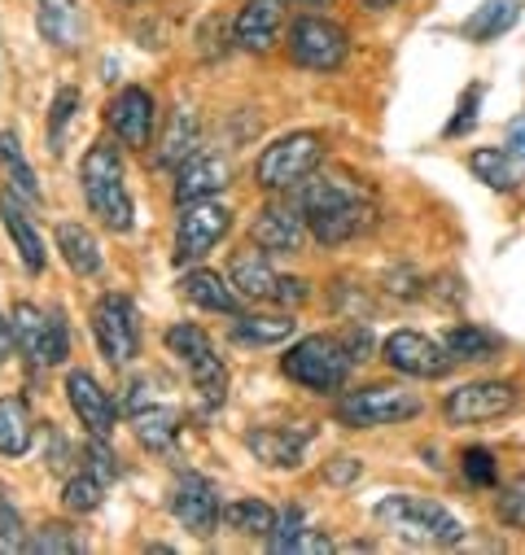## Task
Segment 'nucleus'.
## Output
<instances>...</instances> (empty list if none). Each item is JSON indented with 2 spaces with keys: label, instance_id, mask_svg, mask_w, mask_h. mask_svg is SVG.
<instances>
[{
  "label": "nucleus",
  "instance_id": "f257e3e1",
  "mask_svg": "<svg viewBox=\"0 0 525 555\" xmlns=\"http://www.w3.org/2000/svg\"><path fill=\"white\" fill-rule=\"evenodd\" d=\"M294 193H298V210L320 245H342V241L368 232L376 219L372 197L355 180H342V176H320V180L311 176Z\"/></svg>",
  "mask_w": 525,
  "mask_h": 555
},
{
  "label": "nucleus",
  "instance_id": "f03ea898",
  "mask_svg": "<svg viewBox=\"0 0 525 555\" xmlns=\"http://www.w3.org/2000/svg\"><path fill=\"white\" fill-rule=\"evenodd\" d=\"M376 520L385 529H394L404 542H417V546H456V542H464L460 516L447 512L434 499H421V494H385L376 503Z\"/></svg>",
  "mask_w": 525,
  "mask_h": 555
},
{
  "label": "nucleus",
  "instance_id": "7ed1b4c3",
  "mask_svg": "<svg viewBox=\"0 0 525 555\" xmlns=\"http://www.w3.org/2000/svg\"><path fill=\"white\" fill-rule=\"evenodd\" d=\"M79 184H84V197H88L92 215H97L110 232H127V228H131V197H127V171H123L118 145L97 141V145L84 154Z\"/></svg>",
  "mask_w": 525,
  "mask_h": 555
},
{
  "label": "nucleus",
  "instance_id": "20e7f679",
  "mask_svg": "<svg viewBox=\"0 0 525 555\" xmlns=\"http://www.w3.org/2000/svg\"><path fill=\"white\" fill-rule=\"evenodd\" d=\"M350 350L342 346V337H329V333H311L303 337L298 346H290V354L281 359L285 376L298 380L303 389L311 393H337L346 372H350Z\"/></svg>",
  "mask_w": 525,
  "mask_h": 555
},
{
  "label": "nucleus",
  "instance_id": "39448f33",
  "mask_svg": "<svg viewBox=\"0 0 525 555\" xmlns=\"http://www.w3.org/2000/svg\"><path fill=\"white\" fill-rule=\"evenodd\" d=\"M425 402L417 389L404 385H363L355 393L337 398V421L350 429H381V425H404L412 415H421Z\"/></svg>",
  "mask_w": 525,
  "mask_h": 555
},
{
  "label": "nucleus",
  "instance_id": "423d86ee",
  "mask_svg": "<svg viewBox=\"0 0 525 555\" xmlns=\"http://www.w3.org/2000/svg\"><path fill=\"white\" fill-rule=\"evenodd\" d=\"M320 158H324L320 135L316 131H294V135H285V141L262 150V158L254 167V184L268 189V193H290V189H298L303 180L316 176Z\"/></svg>",
  "mask_w": 525,
  "mask_h": 555
},
{
  "label": "nucleus",
  "instance_id": "0eeeda50",
  "mask_svg": "<svg viewBox=\"0 0 525 555\" xmlns=\"http://www.w3.org/2000/svg\"><path fill=\"white\" fill-rule=\"evenodd\" d=\"M10 328H14V346L40 363V367H57L71 359V333H66V320L62 311H44L36 302H18L10 311Z\"/></svg>",
  "mask_w": 525,
  "mask_h": 555
},
{
  "label": "nucleus",
  "instance_id": "6e6552de",
  "mask_svg": "<svg viewBox=\"0 0 525 555\" xmlns=\"http://www.w3.org/2000/svg\"><path fill=\"white\" fill-rule=\"evenodd\" d=\"M167 350L189 367L193 389L202 393L206 406H219V402L228 398V367H223V359L215 354L206 328H197V324H171V328H167Z\"/></svg>",
  "mask_w": 525,
  "mask_h": 555
},
{
  "label": "nucleus",
  "instance_id": "1a4fd4ad",
  "mask_svg": "<svg viewBox=\"0 0 525 555\" xmlns=\"http://www.w3.org/2000/svg\"><path fill=\"white\" fill-rule=\"evenodd\" d=\"M92 337L97 350L105 354V363L123 367L141 354V324H137V307H131L123 294H105L92 307Z\"/></svg>",
  "mask_w": 525,
  "mask_h": 555
},
{
  "label": "nucleus",
  "instance_id": "9d476101",
  "mask_svg": "<svg viewBox=\"0 0 525 555\" xmlns=\"http://www.w3.org/2000/svg\"><path fill=\"white\" fill-rule=\"evenodd\" d=\"M350 53V40L337 23L320 18V14H303L290 23V57L303 70H337Z\"/></svg>",
  "mask_w": 525,
  "mask_h": 555
},
{
  "label": "nucleus",
  "instance_id": "9b49d317",
  "mask_svg": "<svg viewBox=\"0 0 525 555\" xmlns=\"http://www.w3.org/2000/svg\"><path fill=\"white\" fill-rule=\"evenodd\" d=\"M232 228V210L202 197V202H184V215L176 223V262H193L202 254H210Z\"/></svg>",
  "mask_w": 525,
  "mask_h": 555
},
{
  "label": "nucleus",
  "instance_id": "f8f14e48",
  "mask_svg": "<svg viewBox=\"0 0 525 555\" xmlns=\"http://www.w3.org/2000/svg\"><path fill=\"white\" fill-rule=\"evenodd\" d=\"M381 354H385V363H389L394 372L421 376V380H438V376H447L451 363H456V359L447 354V346H438V341H430L425 333H412V328L389 333L385 346H381Z\"/></svg>",
  "mask_w": 525,
  "mask_h": 555
},
{
  "label": "nucleus",
  "instance_id": "ddd939ff",
  "mask_svg": "<svg viewBox=\"0 0 525 555\" xmlns=\"http://www.w3.org/2000/svg\"><path fill=\"white\" fill-rule=\"evenodd\" d=\"M512 406H516V385H508V380H473V385L451 389L447 421L451 425H486V421L508 415Z\"/></svg>",
  "mask_w": 525,
  "mask_h": 555
},
{
  "label": "nucleus",
  "instance_id": "4468645a",
  "mask_svg": "<svg viewBox=\"0 0 525 555\" xmlns=\"http://www.w3.org/2000/svg\"><path fill=\"white\" fill-rule=\"evenodd\" d=\"M171 512H176V520H180L189 533H197V538H210V533L219 529V520H223L219 494H215V486H210L202 473H180V481H176V490H171Z\"/></svg>",
  "mask_w": 525,
  "mask_h": 555
},
{
  "label": "nucleus",
  "instance_id": "2eb2a0df",
  "mask_svg": "<svg viewBox=\"0 0 525 555\" xmlns=\"http://www.w3.org/2000/svg\"><path fill=\"white\" fill-rule=\"evenodd\" d=\"M105 122H110V131L118 135L123 145L145 150L150 135H154V96L145 88H137V83L114 92L110 105H105Z\"/></svg>",
  "mask_w": 525,
  "mask_h": 555
},
{
  "label": "nucleus",
  "instance_id": "dca6fc26",
  "mask_svg": "<svg viewBox=\"0 0 525 555\" xmlns=\"http://www.w3.org/2000/svg\"><path fill=\"white\" fill-rule=\"evenodd\" d=\"M66 398H71V411L79 415V425H84L92 438H105V442H110V434H114V425H118V411H114L110 393L97 385V376L84 372V367H75V372L66 376Z\"/></svg>",
  "mask_w": 525,
  "mask_h": 555
},
{
  "label": "nucleus",
  "instance_id": "f3484780",
  "mask_svg": "<svg viewBox=\"0 0 525 555\" xmlns=\"http://www.w3.org/2000/svg\"><path fill=\"white\" fill-rule=\"evenodd\" d=\"M249 241L262 254H298L307 241V219L303 210H290V206H262L249 223Z\"/></svg>",
  "mask_w": 525,
  "mask_h": 555
},
{
  "label": "nucleus",
  "instance_id": "a211bd4d",
  "mask_svg": "<svg viewBox=\"0 0 525 555\" xmlns=\"http://www.w3.org/2000/svg\"><path fill=\"white\" fill-rule=\"evenodd\" d=\"M307 442H311V429L262 425V429H249L245 434V451L258 464H268V468H298L303 455H307Z\"/></svg>",
  "mask_w": 525,
  "mask_h": 555
},
{
  "label": "nucleus",
  "instance_id": "6ab92c4d",
  "mask_svg": "<svg viewBox=\"0 0 525 555\" xmlns=\"http://www.w3.org/2000/svg\"><path fill=\"white\" fill-rule=\"evenodd\" d=\"M232 180V163L223 154H193L176 167V202H202L215 197L219 189H228Z\"/></svg>",
  "mask_w": 525,
  "mask_h": 555
},
{
  "label": "nucleus",
  "instance_id": "aec40b11",
  "mask_svg": "<svg viewBox=\"0 0 525 555\" xmlns=\"http://www.w3.org/2000/svg\"><path fill=\"white\" fill-rule=\"evenodd\" d=\"M36 27H40V40L71 53L84 44L88 36V18L79 10V0H40V10H36Z\"/></svg>",
  "mask_w": 525,
  "mask_h": 555
},
{
  "label": "nucleus",
  "instance_id": "412c9836",
  "mask_svg": "<svg viewBox=\"0 0 525 555\" xmlns=\"http://www.w3.org/2000/svg\"><path fill=\"white\" fill-rule=\"evenodd\" d=\"M281 36V0H245V10L236 14L232 40L245 53H268Z\"/></svg>",
  "mask_w": 525,
  "mask_h": 555
},
{
  "label": "nucleus",
  "instance_id": "4be33fe9",
  "mask_svg": "<svg viewBox=\"0 0 525 555\" xmlns=\"http://www.w3.org/2000/svg\"><path fill=\"white\" fill-rule=\"evenodd\" d=\"M0 223H5L10 241L18 245V254H23L27 271H31V275H40V271H44V241H40V232H36L31 215L23 210V202H18V193H14V189L0 193Z\"/></svg>",
  "mask_w": 525,
  "mask_h": 555
},
{
  "label": "nucleus",
  "instance_id": "5701e85b",
  "mask_svg": "<svg viewBox=\"0 0 525 555\" xmlns=\"http://www.w3.org/2000/svg\"><path fill=\"white\" fill-rule=\"evenodd\" d=\"M131 434H137V442L150 455H171L176 451V438H180V411L150 402L141 411H131Z\"/></svg>",
  "mask_w": 525,
  "mask_h": 555
},
{
  "label": "nucleus",
  "instance_id": "b1692460",
  "mask_svg": "<svg viewBox=\"0 0 525 555\" xmlns=\"http://www.w3.org/2000/svg\"><path fill=\"white\" fill-rule=\"evenodd\" d=\"M180 289H184V298L189 302H197V307H206V311H219V315H241V294H236V285H228L219 271H206V267H193L184 281H180Z\"/></svg>",
  "mask_w": 525,
  "mask_h": 555
},
{
  "label": "nucleus",
  "instance_id": "393cba45",
  "mask_svg": "<svg viewBox=\"0 0 525 555\" xmlns=\"http://www.w3.org/2000/svg\"><path fill=\"white\" fill-rule=\"evenodd\" d=\"M228 281L236 285L241 298H268V302H277V289H281V275L268 267L262 249H245V254H236L232 267H228Z\"/></svg>",
  "mask_w": 525,
  "mask_h": 555
},
{
  "label": "nucleus",
  "instance_id": "a878e982",
  "mask_svg": "<svg viewBox=\"0 0 525 555\" xmlns=\"http://www.w3.org/2000/svg\"><path fill=\"white\" fill-rule=\"evenodd\" d=\"M57 249H62L66 267L75 275H84V281L101 271V245L84 223H57Z\"/></svg>",
  "mask_w": 525,
  "mask_h": 555
},
{
  "label": "nucleus",
  "instance_id": "bb28decb",
  "mask_svg": "<svg viewBox=\"0 0 525 555\" xmlns=\"http://www.w3.org/2000/svg\"><path fill=\"white\" fill-rule=\"evenodd\" d=\"M516 18H521V0H486V5H477V10L469 14L464 36L477 40V44H490V40H499L508 27H516Z\"/></svg>",
  "mask_w": 525,
  "mask_h": 555
},
{
  "label": "nucleus",
  "instance_id": "cd10ccee",
  "mask_svg": "<svg viewBox=\"0 0 525 555\" xmlns=\"http://www.w3.org/2000/svg\"><path fill=\"white\" fill-rule=\"evenodd\" d=\"M31 447V406L18 393L0 398V455H23Z\"/></svg>",
  "mask_w": 525,
  "mask_h": 555
},
{
  "label": "nucleus",
  "instance_id": "c85d7f7f",
  "mask_svg": "<svg viewBox=\"0 0 525 555\" xmlns=\"http://www.w3.org/2000/svg\"><path fill=\"white\" fill-rule=\"evenodd\" d=\"M0 167H5V176H10V184H14V193L23 202H40L44 197L40 193V180H36L27 154H23V141H18L14 131H0Z\"/></svg>",
  "mask_w": 525,
  "mask_h": 555
},
{
  "label": "nucleus",
  "instance_id": "c756f323",
  "mask_svg": "<svg viewBox=\"0 0 525 555\" xmlns=\"http://www.w3.org/2000/svg\"><path fill=\"white\" fill-rule=\"evenodd\" d=\"M197 114L189 109V105H180L176 114H171V127H167V135H163V150H158V163L163 167H180L184 158H193V145H197Z\"/></svg>",
  "mask_w": 525,
  "mask_h": 555
},
{
  "label": "nucleus",
  "instance_id": "7c9ffc66",
  "mask_svg": "<svg viewBox=\"0 0 525 555\" xmlns=\"http://www.w3.org/2000/svg\"><path fill=\"white\" fill-rule=\"evenodd\" d=\"M277 516L281 512H272L262 499H236V503L223 507V525L236 529V533H245V538H268L277 529Z\"/></svg>",
  "mask_w": 525,
  "mask_h": 555
},
{
  "label": "nucleus",
  "instance_id": "2f4dec72",
  "mask_svg": "<svg viewBox=\"0 0 525 555\" xmlns=\"http://www.w3.org/2000/svg\"><path fill=\"white\" fill-rule=\"evenodd\" d=\"M443 346H447V354H451V359H464V363H486V359H495V354H499V337H495V333H486V328H477V324L447 328Z\"/></svg>",
  "mask_w": 525,
  "mask_h": 555
},
{
  "label": "nucleus",
  "instance_id": "473e14b6",
  "mask_svg": "<svg viewBox=\"0 0 525 555\" xmlns=\"http://www.w3.org/2000/svg\"><path fill=\"white\" fill-rule=\"evenodd\" d=\"M232 337L245 346H272V341L294 337V320L290 315H236Z\"/></svg>",
  "mask_w": 525,
  "mask_h": 555
},
{
  "label": "nucleus",
  "instance_id": "72a5a7b5",
  "mask_svg": "<svg viewBox=\"0 0 525 555\" xmlns=\"http://www.w3.org/2000/svg\"><path fill=\"white\" fill-rule=\"evenodd\" d=\"M469 171H473L486 189H495V193L516 189V167H512V154H508V150H477V154L469 158Z\"/></svg>",
  "mask_w": 525,
  "mask_h": 555
},
{
  "label": "nucleus",
  "instance_id": "f704fd0d",
  "mask_svg": "<svg viewBox=\"0 0 525 555\" xmlns=\"http://www.w3.org/2000/svg\"><path fill=\"white\" fill-rule=\"evenodd\" d=\"M23 551H31V555H84V551H88V542H84L71 525L53 520V525H40V529L27 538V546H23Z\"/></svg>",
  "mask_w": 525,
  "mask_h": 555
},
{
  "label": "nucleus",
  "instance_id": "c9c22d12",
  "mask_svg": "<svg viewBox=\"0 0 525 555\" xmlns=\"http://www.w3.org/2000/svg\"><path fill=\"white\" fill-rule=\"evenodd\" d=\"M101 499H105V481H101V477H92L88 468H84L79 477H71V481H66V490H62L66 512H97V507H101Z\"/></svg>",
  "mask_w": 525,
  "mask_h": 555
},
{
  "label": "nucleus",
  "instance_id": "e433bc0d",
  "mask_svg": "<svg viewBox=\"0 0 525 555\" xmlns=\"http://www.w3.org/2000/svg\"><path fill=\"white\" fill-rule=\"evenodd\" d=\"M79 109V92L75 88H62L53 96V109H49V154H62V141H66V127Z\"/></svg>",
  "mask_w": 525,
  "mask_h": 555
},
{
  "label": "nucleus",
  "instance_id": "4c0bfd02",
  "mask_svg": "<svg viewBox=\"0 0 525 555\" xmlns=\"http://www.w3.org/2000/svg\"><path fill=\"white\" fill-rule=\"evenodd\" d=\"M303 533H307V525H303V507H285V512L277 516V529L268 533V546H272L277 555H285V551H298Z\"/></svg>",
  "mask_w": 525,
  "mask_h": 555
},
{
  "label": "nucleus",
  "instance_id": "58836bf2",
  "mask_svg": "<svg viewBox=\"0 0 525 555\" xmlns=\"http://www.w3.org/2000/svg\"><path fill=\"white\" fill-rule=\"evenodd\" d=\"M23 546H27V533H23V516H18V507L10 503L5 486H0V555L23 551Z\"/></svg>",
  "mask_w": 525,
  "mask_h": 555
},
{
  "label": "nucleus",
  "instance_id": "ea45409f",
  "mask_svg": "<svg viewBox=\"0 0 525 555\" xmlns=\"http://www.w3.org/2000/svg\"><path fill=\"white\" fill-rule=\"evenodd\" d=\"M464 477H469L473 486L490 490V486H495V477H499V464H495V455H490L486 447H469V451H464Z\"/></svg>",
  "mask_w": 525,
  "mask_h": 555
},
{
  "label": "nucleus",
  "instance_id": "a19ab883",
  "mask_svg": "<svg viewBox=\"0 0 525 555\" xmlns=\"http://www.w3.org/2000/svg\"><path fill=\"white\" fill-rule=\"evenodd\" d=\"M499 520H508L512 529H525V477H512L499 494Z\"/></svg>",
  "mask_w": 525,
  "mask_h": 555
},
{
  "label": "nucleus",
  "instance_id": "79ce46f5",
  "mask_svg": "<svg viewBox=\"0 0 525 555\" xmlns=\"http://www.w3.org/2000/svg\"><path fill=\"white\" fill-rule=\"evenodd\" d=\"M482 109V88H469L464 96H460V105H456V118L447 122V135H451V141H456V135H469L473 127H477V114Z\"/></svg>",
  "mask_w": 525,
  "mask_h": 555
},
{
  "label": "nucleus",
  "instance_id": "37998d69",
  "mask_svg": "<svg viewBox=\"0 0 525 555\" xmlns=\"http://www.w3.org/2000/svg\"><path fill=\"white\" fill-rule=\"evenodd\" d=\"M88 473H92V477H101L105 486L118 477V464H114V455H110L105 438H92V442H88Z\"/></svg>",
  "mask_w": 525,
  "mask_h": 555
},
{
  "label": "nucleus",
  "instance_id": "c03bdc74",
  "mask_svg": "<svg viewBox=\"0 0 525 555\" xmlns=\"http://www.w3.org/2000/svg\"><path fill=\"white\" fill-rule=\"evenodd\" d=\"M342 346L350 350V359H368V354L376 350V341H372V333H368L363 324H355V328H350V333L342 337Z\"/></svg>",
  "mask_w": 525,
  "mask_h": 555
},
{
  "label": "nucleus",
  "instance_id": "a18cd8bd",
  "mask_svg": "<svg viewBox=\"0 0 525 555\" xmlns=\"http://www.w3.org/2000/svg\"><path fill=\"white\" fill-rule=\"evenodd\" d=\"M355 477H359V460H350V455L324 464V481H333V486H350Z\"/></svg>",
  "mask_w": 525,
  "mask_h": 555
},
{
  "label": "nucleus",
  "instance_id": "49530a36",
  "mask_svg": "<svg viewBox=\"0 0 525 555\" xmlns=\"http://www.w3.org/2000/svg\"><path fill=\"white\" fill-rule=\"evenodd\" d=\"M503 145H508V154H512V158H521V163H525V114H516V118L508 122Z\"/></svg>",
  "mask_w": 525,
  "mask_h": 555
},
{
  "label": "nucleus",
  "instance_id": "de8ad7c7",
  "mask_svg": "<svg viewBox=\"0 0 525 555\" xmlns=\"http://www.w3.org/2000/svg\"><path fill=\"white\" fill-rule=\"evenodd\" d=\"M277 302H307V281H298V275H281V289H277Z\"/></svg>",
  "mask_w": 525,
  "mask_h": 555
},
{
  "label": "nucleus",
  "instance_id": "09e8293b",
  "mask_svg": "<svg viewBox=\"0 0 525 555\" xmlns=\"http://www.w3.org/2000/svg\"><path fill=\"white\" fill-rule=\"evenodd\" d=\"M298 551H333V538H324V533H303V542H298Z\"/></svg>",
  "mask_w": 525,
  "mask_h": 555
},
{
  "label": "nucleus",
  "instance_id": "8fccbe9b",
  "mask_svg": "<svg viewBox=\"0 0 525 555\" xmlns=\"http://www.w3.org/2000/svg\"><path fill=\"white\" fill-rule=\"evenodd\" d=\"M14 354V328H10V320L0 315V363H5Z\"/></svg>",
  "mask_w": 525,
  "mask_h": 555
},
{
  "label": "nucleus",
  "instance_id": "3c124183",
  "mask_svg": "<svg viewBox=\"0 0 525 555\" xmlns=\"http://www.w3.org/2000/svg\"><path fill=\"white\" fill-rule=\"evenodd\" d=\"M285 5H311V10H324V5H333V0H285Z\"/></svg>",
  "mask_w": 525,
  "mask_h": 555
},
{
  "label": "nucleus",
  "instance_id": "603ef678",
  "mask_svg": "<svg viewBox=\"0 0 525 555\" xmlns=\"http://www.w3.org/2000/svg\"><path fill=\"white\" fill-rule=\"evenodd\" d=\"M359 5H363V10H389L394 0H359Z\"/></svg>",
  "mask_w": 525,
  "mask_h": 555
}]
</instances>
